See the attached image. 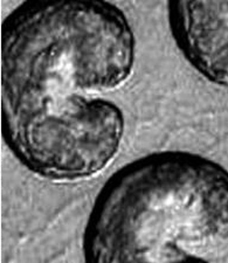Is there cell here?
I'll return each mask as SVG.
<instances>
[{"mask_svg": "<svg viewBox=\"0 0 228 263\" xmlns=\"http://www.w3.org/2000/svg\"><path fill=\"white\" fill-rule=\"evenodd\" d=\"M177 47L198 73L228 87V2H168Z\"/></svg>", "mask_w": 228, "mask_h": 263, "instance_id": "cell-3", "label": "cell"}, {"mask_svg": "<svg viewBox=\"0 0 228 263\" xmlns=\"http://www.w3.org/2000/svg\"><path fill=\"white\" fill-rule=\"evenodd\" d=\"M0 129L29 171L90 178L112 162L124 112L103 97L131 76L136 37L124 12L102 0L19 4L0 31Z\"/></svg>", "mask_w": 228, "mask_h": 263, "instance_id": "cell-1", "label": "cell"}, {"mask_svg": "<svg viewBox=\"0 0 228 263\" xmlns=\"http://www.w3.org/2000/svg\"><path fill=\"white\" fill-rule=\"evenodd\" d=\"M228 239V171L187 151L155 152L118 168L97 194L86 263H167L188 245Z\"/></svg>", "mask_w": 228, "mask_h": 263, "instance_id": "cell-2", "label": "cell"}]
</instances>
